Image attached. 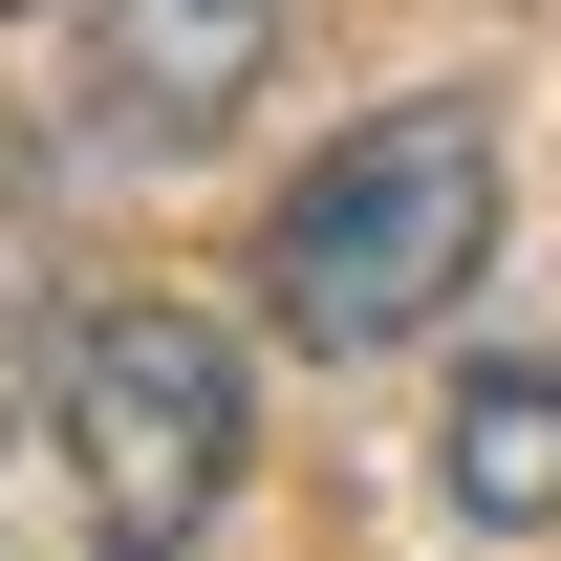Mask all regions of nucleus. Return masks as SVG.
<instances>
[{"instance_id":"f257e3e1","label":"nucleus","mask_w":561,"mask_h":561,"mask_svg":"<svg viewBox=\"0 0 561 561\" xmlns=\"http://www.w3.org/2000/svg\"><path fill=\"white\" fill-rule=\"evenodd\" d=\"M476 260H496V108L432 87V108H367V130L260 216V324L324 346V367H367V346H411V324H454Z\"/></svg>"},{"instance_id":"f03ea898","label":"nucleus","mask_w":561,"mask_h":561,"mask_svg":"<svg viewBox=\"0 0 561 561\" xmlns=\"http://www.w3.org/2000/svg\"><path fill=\"white\" fill-rule=\"evenodd\" d=\"M238 454H260V367H238V324H195V302H108V324H66V496H87L108 561L216 540Z\"/></svg>"},{"instance_id":"7ed1b4c3","label":"nucleus","mask_w":561,"mask_h":561,"mask_svg":"<svg viewBox=\"0 0 561 561\" xmlns=\"http://www.w3.org/2000/svg\"><path fill=\"white\" fill-rule=\"evenodd\" d=\"M280 66V0H87V151H216Z\"/></svg>"},{"instance_id":"20e7f679","label":"nucleus","mask_w":561,"mask_h":561,"mask_svg":"<svg viewBox=\"0 0 561 561\" xmlns=\"http://www.w3.org/2000/svg\"><path fill=\"white\" fill-rule=\"evenodd\" d=\"M432 476H454V518H561V346H518V367H476L454 389V432H432Z\"/></svg>"},{"instance_id":"39448f33","label":"nucleus","mask_w":561,"mask_h":561,"mask_svg":"<svg viewBox=\"0 0 561 561\" xmlns=\"http://www.w3.org/2000/svg\"><path fill=\"white\" fill-rule=\"evenodd\" d=\"M0 22H22V0H0Z\"/></svg>"}]
</instances>
